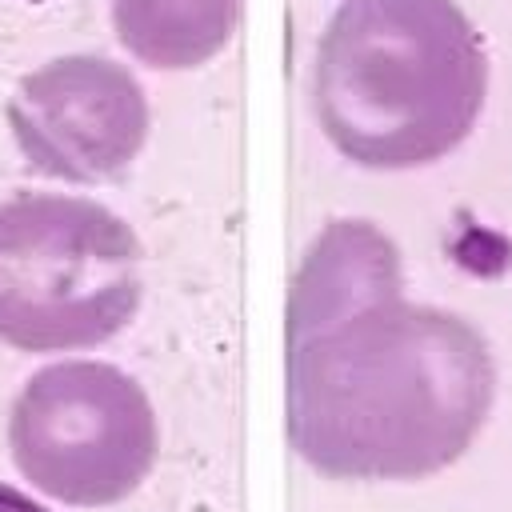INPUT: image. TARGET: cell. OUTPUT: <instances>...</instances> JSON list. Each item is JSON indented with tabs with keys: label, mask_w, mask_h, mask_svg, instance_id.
Returning <instances> with one entry per match:
<instances>
[{
	"label": "cell",
	"mask_w": 512,
	"mask_h": 512,
	"mask_svg": "<svg viewBox=\"0 0 512 512\" xmlns=\"http://www.w3.org/2000/svg\"><path fill=\"white\" fill-rule=\"evenodd\" d=\"M144 248L124 216L72 192L0 200V344L80 352L124 332L144 296Z\"/></svg>",
	"instance_id": "obj_3"
},
{
	"label": "cell",
	"mask_w": 512,
	"mask_h": 512,
	"mask_svg": "<svg viewBox=\"0 0 512 512\" xmlns=\"http://www.w3.org/2000/svg\"><path fill=\"white\" fill-rule=\"evenodd\" d=\"M148 96L128 64L100 52L56 56L8 96V128L32 172L104 184L132 168L148 140Z\"/></svg>",
	"instance_id": "obj_5"
},
{
	"label": "cell",
	"mask_w": 512,
	"mask_h": 512,
	"mask_svg": "<svg viewBox=\"0 0 512 512\" xmlns=\"http://www.w3.org/2000/svg\"><path fill=\"white\" fill-rule=\"evenodd\" d=\"M0 512H48V508L12 484H0Z\"/></svg>",
	"instance_id": "obj_7"
},
{
	"label": "cell",
	"mask_w": 512,
	"mask_h": 512,
	"mask_svg": "<svg viewBox=\"0 0 512 512\" xmlns=\"http://www.w3.org/2000/svg\"><path fill=\"white\" fill-rule=\"evenodd\" d=\"M488 56L456 0H340L312 60L328 144L376 172L456 152L484 108Z\"/></svg>",
	"instance_id": "obj_2"
},
{
	"label": "cell",
	"mask_w": 512,
	"mask_h": 512,
	"mask_svg": "<svg viewBox=\"0 0 512 512\" xmlns=\"http://www.w3.org/2000/svg\"><path fill=\"white\" fill-rule=\"evenodd\" d=\"M16 472L56 504L128 500L160 452L156 408L136 376L104 360H56L24 380L8 412Z\"/></svg>",
	"instance_id": "obj_4"
},
{
	"label": "cell",
	"mask_w": 512,
	"mask_h": 512,
	"mask_svg": "<svg viewBox=\"0 0 512 512\" xmlns=\"http://www.w3.org/2000/svg\"><path fill=\"white\" fill-rule=\"evenodd\" d=\"M496 404L476 324L404 296V260L372 220H328L288 288L284 432L328 480L404 484L452 468Z\"/></svg>",
	"instance_id": "obj_1"
},
{
	"label": "cell",
	"mask_w": 512,
	"mask_h": 512,
	"mask_svg": "<svg viewBox=\"0 0 512 512\" xmlns=\"http://www.w3.org/2000/svg\"><path fill=\"white\" fill-rule=\"evenodd\" d=\"M244 0H112L116 40L156 72L208 64L232 40Z\"/></svg>",
	"instance_id": "obj_6"
}]
</instances>
